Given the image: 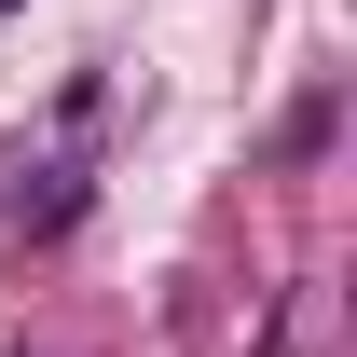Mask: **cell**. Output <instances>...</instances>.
<instances>
[{"label": "cell", "instance_id": "obj_1", "mask_svg": "<svg viewBox=\"0 0 357 357\" xmlns=\"http://www.w3.org/2000/svg\"><path fill=\"white\" fill-rule=\"evenodd\" d=\"M69 220H83V151H28V137H14V151H0V234H14V248H55Z\"/></svg>", "mask_w": 357, "mask_h": 357}, {"label": "cell", "instance_id": "obj_2", "mask_svg": "<svg viewBox=\"0 0 357 357\" xmlns=\"http://www.w3.org/2000/svg\"><path fill=\"white\" fill-rule=\"evenodd\" d=\"M330 124H344V96L316 83V96H303V110H289V124H275V151H289V165H316V151H330Z\"/></svg>", "mask_w": 357, "mask_h": 357}, {"label": "cell", "instance_id": "obj_3", "mask_svg": "<svg viewBox=\"0 0 357 357\" xmlns=\"http://www.w3.org/2000/svg\"><path fill=\"white\" fill-rule=\"evenodd\" d=\"M261 357H303V303H275V316H261Z\"/></svg>", "mask_w": 357, "mask_h": 357}]
</instances>
